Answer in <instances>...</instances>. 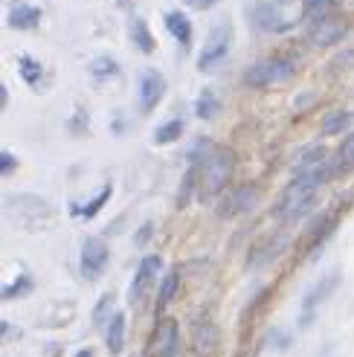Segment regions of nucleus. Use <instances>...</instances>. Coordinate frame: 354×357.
Masks as SVG:
<instances>
[{"label":"nucleus","instance_id":"9","mask_svg":"<svg viewBox=\"0 0 354 357\" xmlns=\"http://www.w3.org/2000/svg\"><path fill=\"white\" fill-rule=\"evenodd\" d=\"M259 201V186L256 183H244L238 189H233L229 195H224L218 204V215L221 218H238L244 212H250Z\"/></svg>","mask_w":354,"mask_h":357},{"label":"nucleus","instance_id":"31","mask_svg":"<svg viewBox=\"0 0 354 357\" xmlns=\"http://www.w3.org/2000/svg\"><path fill=\"white\" fill-rule=\"evenodd\" d=\"M183 3H186L189 9H194V12H206V9H212V6H218L221 0H183Z\"/></svg>","mask_w":354,"mask_h":357},{"label":"nucleus","instance_id":"3","mask_svg":"<svg viewBox=\"0 0 354 357\" xmlns=\"http://www.w3.org/2000/svg\"><path fill=\"white\" fill-rule=\"evenodd\" d=\"M302 6H291L285 0H256L250 6V21L256 29L261 32H273V35H282V32H291L302 24Z\"/></svg>","mask_w":354,"mask_h":357},{"label":"nucleus","instance_id":"24","mask_svg":"<svg viewBox=\"0 0 354 357\" xmlns=\"http://www.w3.org/2000/svg\"><path fill=\"white\" fill-rule=\"evenodd\" d=\"M183 137V122L180 119H169L163 125H157V131H154V142L157 146H166V142H174V139H180Z\"/></svg>","mask_w":354,"mask_h":357},{"label":"nucleus","instance_id":"16","mask_svg":"<svg viewBox=\"0 0 354 357\" xmlns=\"http://www.w3.org/2000/svg\"><path fill=\"white\" fill-rule=\"evenodd\" d=\"M128 38H131V44H134L139 52H146V56H151V52L157 50V41H154V35H151V26H148L139 15H131V17H128Z\"/></svg>","mask_w":354,"mask_h":357},{"label":"nucleus","instance_id":"30","mask_svg":"<svg viewBox=\"0 0 354 357\" xmlns=\"http://www.w3.org/2000/svg\"><path fill=\"white\" fill-rule=\"evenodd\" d=\"M17 169V160H15V154L12 151H0V172H3V174H12Z\"/></svg>","mask_w":354,"mask_h":357},{"label":"nucleus","instance_id":"11","mask_svg":"<svg viewBox=\"0 0 354 357\" xmlns=\"http://www.w3.org/2000/svg\"><path fill=\"white\" fill-rule=\"evenodd\" d=\"M108 259H111L108 241L96 238V236L84 238V244H82V273H84L87 279L99 276V273L105 271V264H108Z\"/></svg>","mask_w":354,"mask_h":357},{"label":"nucleus","instance_id":"5","mask_svg":"<svg viewBox=\"0 0 354 357\" xmlns=\"http://www.w3.org/2000/svg\"><path fill=\"white\" fill-rule=\"evenodd\" d=\"M3 212L15 221V224H21V227H32L35 221H49L52 218V206L38 198V195H9V198L3 201Z\"/></svg>","mask_w":354,"mask_h":357},{"label":"nucleus","instance_id":"13","mask_svg":"<svg viewBox=\"0 0 354 357\" xmlns=\"http://www.w3.org/2000/svg\"><path fill=\"white\" fill-rule=\"evenodd\" d=\"M41 17H44L41 6L29 3V0H15V3L9 6L6 24H9L12 29H17V32H29V29H35V26L41 24Z\"/></svg>","mask_w":354,"mask_h":357},{"label":"nucleus","instance_id":"26","mask_svg":"<svg viewBox=\"0 0 354 357\" xmlns=\"http://www.w3.org/2000/svg\"><path fill=\"white\" fill-rule=\"evenodd\" d=\"M334 0H302V12L305 17H311V21H323V17H328V9H331Z\"/></svg>","mask_w":354,"mask_h":357},{"label":"nucleus","instance_id":"14","mask_svg":"<svg viewBox=\"0 0 354 357\" xmlns=\"http://www.w3.org/2000/svg\"><path fill=\"white\" fill-rule=\"evenodd\" d=\"M348 32V24L340 21V17H323V21H316L314 29H311V41L314 47H331L346 38Z\"/></svg>","mask_w":354,"mask_h":357},{"label":"nucleus","instance_id":"23","mask_svg":"<svg viewBox=\"0 0 354 357\" xmlns=\"http://www.w3.org/2000/svg\"><path fill=\"white\" fill-rule=\"evenodd\" d=\"M323 157L325 151L320 146H311V149H302L296 154L293 160V172H308V169H316V166H323Z\"/></svg>","mask_w":354,"mask_h":357},{"label":"nucleus","instance_id":"15","mask_svg":"<svg viewBox=\"0 0 354 357\" xmlns=\"http://www.w3.org/2000/svg\"><path fill=\"white\" fill-rule=\"evenodd\" d=\"M160 256H146L143 261H139V267H137V273H134V279H131V302H137L139 296H143V291H148L151 288V282H154V276H157V271H160Z\"/></svg>","mask_w":354,"mask_h":357},{"label":"nucleus","instance_id":"12","mask_svg":"<svg viewBox=\"0 0 354 357\" xmlns=\"http://www.w3.org/2000/svg\"><path fill=\"white\" fill-rule=\"evenodd\" d=\"M218 326L212 319H198L192 326V351L198 357H215L218 351Z\"/></svg>","mask_w":354,"mask_h":357},{"label":"nucleus","instance_id":"29","mask_svg":"<svg viewBox=\"0 0 354 357\" xmlns=\"http://www.w3.org/2000/svg\"><path fill=\"white\" fill-rule=\"evenodd\" d=\"M26 291H32V279L26 273H21L12 284H3V299H15V296H21Z\"/></svg>","mask_w":354,"mask_h":357},{"label":"nucleus","instance_id":"34","mask_svg":"<svg viewBox=\"0 0 354 357\" xmlns=\"http://www.w3.org/2000/svg\"><path fill=\"white\" fill-rule=\"evenodd\" d=\"M76 357H93V351L91 349H82V351H76Z\"/></svg>","mask_w":354,"mask_h":357},{"label":"nucleus","instance_id":"18","mask_svg":"<svg viewBox=\"0 0 354 357\" xmlns=\"http://www.w3.org/2000/svg\"><path fill=\"white\" fill-rule=\"evenodd\" d=\"M17 73H21V79L29 87H44L47 70H44V64L35 59V56H21V59H17Z\"/></svg>","mask_w":354,"mask_h":357},{"label":"nucleus","instance_id":"20","mask_svg":"<svg viewBox=\"0 0 354 357\" xmlns=\"http://www.w3.org/2000/svg\"><path fill=\"white\" fill-rule=\"evenodd\" d=\"M218 111H221L218 93L212 91V87H203L198 93V99H194V114H198V119H215Z\"/></svg>","mask_w":354,"mask_h":357},{"label":"nucleus","instance_id":"32","mask_svg":"<svg viewBox=\"0 0 354 357\" xmlns=\"http://www.w3.org/2000/svg\"><path fill=\"white\" fill-rule=\"evenodd\" d=\"M111 302H114V296H102V302L96 305V314H93V319H96V323H102V319H105V311H108V305H111Z\"/></svg>","mask_w":354,"mask_h":357},{"label":"nucleus","instance_id":"27","mask_svg":"<svg viewBox=\"0 0 354 357\" xmlns=\"http://www.w3.org/2000/svg\"><path fill=\"white\" fill-rule=\"evenodd\" d=\"M351 122V114L348 111H334L323 119V134H340L346 125Z\"/></svg>","mask_w":354,"mask_h":357},{"label":"nucleus","instance_id":"28","mask_svg":"<svg viewBox=\"0 0 354 357\" xmlns=\"http://www.w3.org/2000/svg\"><path fill=\"white\" fill-rule=\"evenodd\" d=\"M337 169H354V134L343 139V146L337 151Z\"/></svg>","mask_w":354,"mask_h":357},{"label":"nucleus","instance_id":"33","mask_svg":"<svg viewBox=\"0 0 354 357\" xmlns=\"http://www.w3.org/2000/svg\"><path fill=\"white\" fill-rule=\"evenodd\" d=\"M9 105V91H6V84H0V108H6Z\"/></svg>","mask_w":354,"mask_h":357},{"label":"nucleus","instance_id":"10","mask_svg":"<svg viewBox=\"0 0 354 357\" xmlns=\"http://www.w3.org/2000/svg\"><path fill=\"white\" fill-rule=\"evenodd\" d=\"M177 340H180V334H177V323L174 319H160V323L154 326V331H151L146 354L148 357H174L177 354Z\"/></svg>","mask_w":354,"mask_h":357},{"label":"nucleus","instance_id":"21","mask_svg":"<svg viewBox=\"0 0 354 357\" xmlns=\"http://www.w3.org/2000/svg\"><path fill=\"white\" fill-rule=\"evenodd\" d=\"M105 340H108V349H111L114 354L122 351V343H125V314H114V317H111Z\"/></svg>","mask_w":354,"mask_h":357},{"label":"nucleus","instance_id":"1","mask_svg":"<svg viewBox=\"0 0 354 357\" xmlns=\"http://www.w3.org/2000/svg\"><path fill=\"white\" fill-rule=\"evenodd\" d=\"M328 174H331L328 166H316V169H308V172H296L293 181L285 186V192H282V198L276 201L273 215L279 221H291V218H299L302 212H308V206L314 201V192L328 181Z\"/></svg>","mask_w":354,"mask_h":357},{"label":"nucleus","instance_id":"25","mask_svg":"<svg viewBox=\"0 0 354 357\" xmlns=\"http://www.w3.org/2000/svg\"><path fill=\"white\" fill-rule=\"evenodd\" d=\"M177 282H180V273H177V271H169V276H166L163 284H160V296H157V314H163L166 305L174 299V294H177Z\"/></svg>","mask_w":354,"mask_h":357},{"label":"nucleus","instance_id":"19","mask_svg":"<svg viewBox=\"0 0 354 357\" xmlns=\"http://www.w3.org/2000/svg\"><path fill=\"white\" fill-rule=\"evenodd\" d=\"M108 198H111V183H105L91 201H87L84 206H79V204H70V212H73V215H79V218H96V212L108 204Z\"/></svg>","mask_w":354,"mask_h":357},{"label":"nucleus","instance_id":"2","mask_svg":"<svg viewBox=\"0 0 354 357\" xmlns=\"http://www.w3.org/2000/svg\"><path fill=\"white\" fill-rule=\"evenodd\" d=\"M236 174V151L229 146H209L201 160V198H215L221 195Z\"/></svg>","mask_w":354,"mask_h":357},{"label":"nucleus","instance_id":"7","mask_svg":"<svg viewBox=\"0 0 354 357\" xmlns=\"http://www.w3.org/2000/svg\"><path fill=\"white\" fill-rule=\"evenodd\" d=\"M337 284H340V271H334V273H325V276H320L316 279L311 288H308V294L302 296V314H299V326H311L314 323V317H316V311H320V305L323 302L337 291Z\"/></svg>","mask_w":354,"mask_h":357},{"label":"nucleus","instance_id":"6","mask_svg":"<svg viewBox=\"0 0 354 357\" xmlns=\"http://www.w3.org/2000/svg\"><path fill=\"white\" fill-rule=\"evenodd\" d=\"M229 44H233V26H229V21H221V24H215L206 32V41H203L201 56H198V70L201 73H209L212 67H218L226 59Z\"/></svg>","mask_w":354,"mask_h":357},{"label":"nucleus","instance_id":"17","mask_svg":"<svg viewBox=\"0 0 354 357\" xmlns=\"http://www.w3.org/2000/svg\"><path fill=\"white\" fill-rule=\"evenodd\" d=\"M163 24L169 29L171 38L180 44V47H189L192 44V21L183 15V12H166L163 15Z\"/></svg>","mask_w":354,"mask_h":357},{"label":"nucleus","instance_id":"22","mask_svg":"<svg viewBox=\"0 0 354 357\" xmlns=\"http://www.w3.org/2000/svg\"><path fill=\"white\" fill-rule=\"evenodd\" d=\"M87 70H91V76H93L96 82H108V79H116V76H119V64H116L111 56H99V59H93Z\"/></svg>","mask_w":354,"mask_h":357},{"label":"nucleus","instance_id":"4","mask_svg":"<svg viewBox=\"0 0 354 357\" xmlns=\"http://www.w3.org/2000/svg\"><path fill=\"white\" fill-rule=\"evenodd\" d=\"M293 76H296V61L291 56H268L247 67L244 82L250 87H273L291 82Z\"/></svg>","mask_w":354,"mask_h":357},{"label":"nucleus","instance_id":"8","mask_svg":"<svg viewBox=\"0 0 354 357\" xmlns=\"http://www.w3.org/2000/svg\"><path fill=\"white\" fill-rule=\"evenodd\" d=\"M166 91H169V84H166V79H163L160 70L146 67L143 73H139V111L151 114L157 105L163 102Z\"/></svg>","mask_w":354,"mask_h":357}]
</instances>
